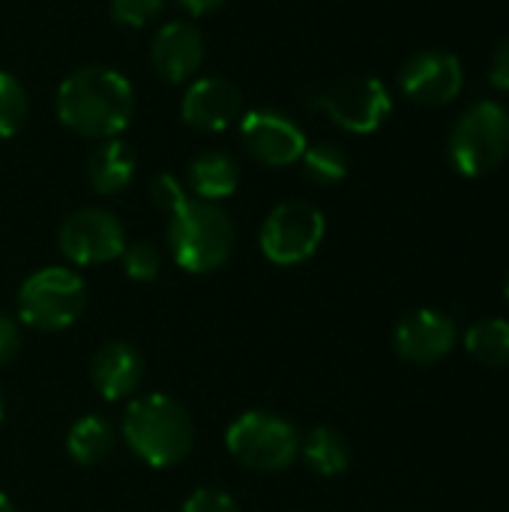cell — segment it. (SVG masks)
<instances>
[{
    "label": "cell",
    "mask_w": 509,
    "mask_h": 512,
    "mask_svg": "<svg viewBox=\"0 0 509 512\" xmlns=\"http://www.w3.org/2000/svg\"><path fill=\"white\" fill-rule=\"evenodd\" d=\"M135 111V90L111 66H84L63 78L57 90V117L84 138H117Z\"/></svg>",
    "instance_id": "obj_1"
},
{
    "label": "cell",
    "mask_w": 509,
    "mask_h": 512,
    "mask_svg": "<svg viewBox=\"0 0 509 512\" xmlns=\"http://www.w3.org/2000/svg\"><path fill=\"white\" fill-rule=\"evenodd\" d=\"M123 441L150 468H174L189 459L195 447V423L189 411L165 396H135L123 411Z\"/></svg>",
    "instance_id": "obj_2"
},
{
    "label": "cell",
    "mask_w": 509,
    "mask_h": 512,
    "mask_svg": "<svg viewBox=\"0 0 509 512\" xmlns=\"http://www.w3.org/2000/svg\"><path fill=\"white\" fill-rule=\"evenodd\" d=\"M234 222L216 201L189 198L168 225V246L186 273H213L234 252Z\"/></svg>",
    "instance_id": "obj_3"
},
{
    "label": "cell",
    "mask_w": 509,
    "mask_h": 512,
    "mask_svg": "<svg viewBox=\"0 0 509 512\" xmlns=\"http://www.w3.org/2000/svg\"><path fill=\"white\" fill-rule=\"evenodd\" d=\"M450 162L465 177H483L509 156V111L495 99H480L459 114L447 138Z\"/></svg>",
    "instance_id": "obj_4"
},
{
    "label": "cell",
    "mask_w": 509,
    "mask_h": 512,
    "mask_svg": "<svg viewBox=\"0 0 509 512\" xmlns=\"http://www.w3.org/2000/svg\"><path fill=\"white\" fill-rule=\"evenodd\" d=\"M225 447L237 465L258 474H276L300 456V432L291 420L255 408L231 420L225 429Z\"/></svg>",
    "instance_id": "obj_5"
},
{
    "label": "cell",
    "mask_w": 509,
    "mask_h": 512,
    "mask_svg": "<svg viewBox=\"0 0 509 512\" xmlns=\"http://www.w3.org/2000/svg\"><path fill=\"white\" fill-rule=\"evenodd\" d=\"M15 306L18 321L33 330H66L87 306V285L69 267H42L21 282Z\"/></svg>",
    "instance_id": "obj_6"
},
{
    "label": "cell",
    "mask_w": 509,
    "mask_h": 512,
    "mask_svg": "<svg viewBox=\"0 0 509 512\" xmlns=\"http://www.w3.org/2000/svg\"><path fill=\"white\" fill-rule=\"evenodd\" d=\"M327 219L309 201H282L261 225V252L279 267H294L309 261L324 243Z\"/></svg>",
    "instance_id": "obj_7"
},
{
    "label": "cell",
    "mask_w": 509,
    "mask_h": 512,
    "mask_svg": "<svg viewBox=\"0 0 509 512\" xmlns=\"http://www.w3.org/2000/svg\"><path fill=\"white\" fill-rule=\"evenodd\" d=\"M318 105L327 111V117L354 135L375 132L393 111V99L387 87L372 75H345L336 84H330Z\"/></svg>",
    "instance_id": "obj_8"
},
{
    "label": "cell",
    "mask_w": 509,
    "mask_h": 512,
    "mask_svg": "<svg viewBox=\"0 0 509 512\" xmlns=\"http://www.w3.org/2000/svg\"><path fill=\"white\" fill-rule=\"evenodd\" d=\"M57 243L72 264H108L126 252V228L111 210L81 207L63 219Z\"/></svg>",
    "instance_id": "obj_9"
},
{
    "label": "cell",
    "mask_w": 509,
    "mask_h": 512,
    "mask_svg": "<svg viewBox=\"0 0 509 512\" xmlns=\"http://www.w3.org/2000/svg\"><path fill=\"white\" fill-rule=\"evenodd\" d=\"M402 93L426 108H441L453 102L465 87V69L462 60L453 51L429 48L417 51L399 72Z\"/></svg>",
    "instance_id": "obj_10"
},
{
    "label": "cell",
    "mask_w": 509,
    "mask_h": 512,
    "mask_svg": "<svg viewBox=\"0 0 509 512\" xmlns=\"http://www.w3.org/2000/svg\"><path fill=\"white\" fill-rule=\"evenodd\" d=\"M240 138L246 153L267 168L294 165L309 147L306 132L282 111H249L240 123Z\"/></svg>",
    "instance_id": "obj_11"
},
{
    "label": "cell",
    "mask_w": 509,
    "mask_h": 512,
    "mask_svg": "<svg viewBox=\"0 0 509 512\" xmlns=\"http://www.w3.org/2000/svg\"><path fill=\"white\" fill-rule=\"evenodd\" d=\"M456 321L441 309H414L393 330V348L402 360L429 366L456 348Z\"/></svg>",
    "instance_id": "obj_12"
},
{
    "label": "cell",
    "mask_w": 509,
    "mask_h": 512,
    "mask_svg": "<svg viewBox=\"0 0 509 512\" xmlns=\"http://www.w3.org/2000/svg\"><path fill=\"white\" fill-rule=\"evenodd\" d=\"M180 111H183V120L192 129L222 132L240 117L243 93H240V87L234 81L219 78V75H207V78H198V81H192L186 87Z\"/></svg>",
    "instance_id": "obj_13"
},
{
    "label": "cell",
    "mask_w": 509,
    "mask_h": 512,
    "mask_svg": "<svg viewBox=\"0 0 509 512\" xmlns=\"http://www.w3.org/2000/svg\"><path fill=\"white\" fill-rule=\"evenodd\" d=\"M150 63L162 81L180 84L192 78L204 63V36L189 21H168L159 27L150 45Z\"/></svg>",
    "instance_id": "obj_14"
},
{
    "label": "cell",
    "mask_w": 509,
    "mask_h": 512,
    "mask_svg": "<svg viewBox=\"0 0 509 512\" xmlns=\"http://www.w3.org/2000/svg\"><path fill=\"white\" fill-rule=\"evenodd\" d=\"M90 381L108 402H123L144 381V357L129 342H105L90 360Z\"/></svg>",
    "instance_id": "obj_15"
},
{
    "label": "cell",
    "mask_w": 509,
    "mask_h": 512,
    "mask_svg": "<svg viewBox=\"0 0 509 512\" xmlns=\"http://www.w3.org/2000/svg\"><path fill=\"white\" fill-rule=\"evenodd\" d=\"M135 153L120 138H105L90 150L87 159V180L93 192L99 195H117L123 192L135 177Z\"/></svg>",
    "instance_id": "obj_16"
},
{
    "label": "cell",
    "mask_w": 509,
    "mask_h": 512,
    "mask_svg": "<svg viewBox=\"0 0 509 512\" xmlns=\"http://www.w3.org/2000/svg\"><path fill=\"white\" fill-rule=\"evenodd\" d=\"M240 186V165L222 150H204L189 162V189L201 201H222Z\"/></svg>",
    "instance_id": "obj_17"
},
{
    "label": "cell",
    "mask_w": 509,
    "mask_h": 512,
    "mask_svg": "<svg viewBox=\"0 0 509 512\" xmlns=\"http://www.w3.org/2000/svg\"><path fill=\"white\" fill-rule=\"evenodd\" d=\"M300 456L321 477H339L351 468V444L342 432L318 426L300 438Z\"/></svg>",
    "instance_id": "obj_18"
},
{
    "label": "cell",
    "mask_w": 509,
    "mask_h": 512,
    "mask_svg": "<svg viewBox=\"0 0 509 512\" xmlns=\"http://www.w3.org/2000/svg\"><path fill=\"white\" fill-rule=\"evenodd\" d=\"M114 444H117V435H114L111 423L96 414H84L81 420H75L66 435V453L84 468L105 462L111 456Z\"/></svg>",
    "instance_id": "obj_19"
},
{
    "label": "cell",
    "mask_w": 509,
    "mask_h": 512,
    "mask_svg": "<svg viewBox=\"0 0 509 512\" xmlns=\"http://www.w3.org/2000/svg\"><path fill=\"white\" fill-rule=\"evenodd\" d=\"M465 351L492 369L509 366V321L507 318H483L465 333Z\"/></svg>",
    "instance_id": "obj_20"
},
{
    "label": "cell",
    "mask_w": 509,
    "mask_h": 512,
    "mask_svg": "<svg viewBox=\"0 0 509 512\" xmlns=\"http://www.w3.org/2000/svg\"><path fill=\"white\" fill-rule=\"evenodd\" d=\"M303 168H306L309 180H315L321 186H333L348 177V153L339 144L321 141V144L306 147Z\"/></svg>",
    "instance_id": "obj_21"
},
{
    "label": "cell",
    "mask_w": 509,
    "mask_h": 512,
    "mask_svg": "<svg viewBox=\"0 0 509 512\" xmlns=\"http://www.w3.org/2000/svg\"><path fill=\"white\" fill-rule=\"evenodd\" d=\"M27 111H30V102H27L21 81L0 69V138L18 135L21 126L27 123Z\"/></svg>",
    "instance_id": "obj_22"
},
{
    "label": "cell",
    "mask_w": 509,
    "mask_h": 512,
    "mask_svg": "<svg viewBox=\"0 0 509 512\" xmlns=\"http://www.w3.org/2000/svg\"><path fill=\"white\" fill-rule=\"evenodd\" d=\"M123 258V270L132 282H153L162 270V255L153 243H132L126 246Z\"/></svg>",
    "instance_id": "obj_23"
},
{
    "label": "cell",
    "mask_w": 509,
    "mask_h": 512,
    "mask_svg": "<svg viewBox=\"0 0 509 512\" xmlns=\"http://www.w3.org/2000/svg\"><path fill=\"white\" fill-rule=\"evenodd\" d=\"M165 12V0H111V18L120 27H147Z\"/></svg>",
    "instance_id": "obj_24"
},
{
    "label": "cell",
    "mask_w": 509,
    "mask_h": 512,
    "mask_svg": "<svg viewBox=\"0 0 509 512\" xmlns=\"http://www.w3.org/2000/svg\"><path fill=\"white\" fill-rule=\"evenodd\" d=\"M150 201H153L156 210L174 216V213L189 201V192H186V186H183L174 174H159V177H153V183H150Z\"/></svg>",
    "instance_id": "obj_25"
},
{
    "label": "cell",
    "mask_w": 509,
    "mask_h": 512,
    "mask_svg": "<svg viewBox=\"0 0 509 512\" xmlns=\"http://www.w3.org/2000/svg\"><path fill=\"white\" fill-rule=\"evenodd\" d=\"M180 512H240V507H237V501L228 492L204 486V489H195L186 498V504H183Z\"/></svg>",
    "instance_id": "obj_26"
},
{
    "label": "cell",
    "mask_w": 509,
    "mask_h": 512,
    "mask_svg": "<svg viewBox=\"0 0 509 512\" xmlns=\"http://www.w3.org/2000/svg\"><path fill=\"white\" fill-rule=\"evenodd\" d=\"M21 351V324L0 312V366L12 363Z\"/></svg>",
    "instance_id": "obj_27"
},
{
    "label": "cell",
    "mask_w": 509,
    "mask_h": 512,
    "mask_svg": "<svg viewBox=\"0 0 509 512\" xmlns=\"http://www.w3.org/2000/svg\"><path fill=\"white\" fill-rule=\"evenodd\" d=\"M489 81L501 90L509 93V39H504L492 57V66H489Z\"/></svg>",
    "instance_id": "obj_28"
},
{
    "label": "cell",
    "mask_w": 509,
    "mask_h": 512,
    "mask_svg": "<svg viewBox=\"0 0 509 512\" xmlns=\"http://www.w3.org/2000/svg\"><path fill=\"white\" fill-rule=\"evenodd\" d=\"M177 3L192 15H207V12H216L225 0H177Z\"/></svg>",
    "instance_id": "obj_29"
},
{
    "label": "cell",
    "mask_w": 509,
    "mask_h": 512,
    "mask_svg": "<svg viewBox=\"0 0 509 512\" xmlns=\"http://www.w3.org/2000/svg\"><path fill=\"white\" fill-rule=\"evenodd\" d=\"M0 512H15V507H12V501L0 492Z\"/></svg>",
    "instance_id": "obj_30"
},
{
    "label": "cell",
    "mask_w": 509,
    "mask_h": 512,
    "mask_svg": "<svg viewBox=\"0 0 509 512\" xmlns=\"http://www.w3.org/2000/svg\"><path fill=\"white\" fill-rule=\"evenodd\" d=\"M3 414H6V402H3V393H0V423H3Z\"/></svg>",
    "instance_id": "obj_31"
},
{
    "label": "cell",
    "mask_w": 509,
    "mask_h": 512,
    "mask_svg": "<svg viewBox=\"0 0 509 512\" xmlns=\"http://www.w3.org/2000/svg\"><path fill=\"white\" fill-rule=\"evenodd\" d=\"M504 294H507V300H509V276H507V285H504Z\"/></svg>",
    "instance_id": "obj_32"
}]
</instances>
